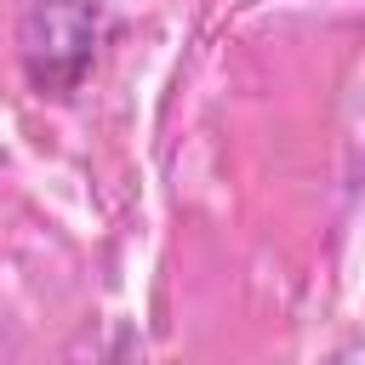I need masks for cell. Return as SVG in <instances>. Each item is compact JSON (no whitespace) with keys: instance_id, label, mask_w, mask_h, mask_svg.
<instances>
[{"instance_id":"obj_1","label":"cell","mask_w":365,"mask_h":365,"mask_svg":"<svg viewBox=\"0 0 365 365\" xmlns=\"http://www.w3.org/2000/svg\"><path fill=\"white\" fill-rule=\"evenodd\" d=\"M108 29L114 17L103 0H29L17 17V63L29 86L40 97H68L91 74Z\"/></svg>"}]
</instances>
